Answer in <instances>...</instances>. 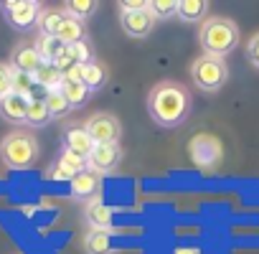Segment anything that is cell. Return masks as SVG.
<instances>
[{
  "label": "cell",
  "instance_id": "cell-1",
  "mask_svg": "<svg viewBox=\"0 0 259 254\" xmlns=\"http://www.w3.org/2000/svg\"><path fill=\"white\" fill-rule=\"evenodd\" d=\"M148 114L158 127H178L191 114V92L181 81H158L148 94Z\"/></svg>",
  "mask_w": 259,
  "mask_h": 254
},
{
  "label": "cell",
  "instance_id": "cell-2",
  "mask_svg": "<svg viewBox=\"0 0 259 254\" xmlns=\"http://www.w3.org/2000/svg\"><path fill=\"white\" fill-rule=\"evenodd\" d=\"M198 44L206 56L224 59L239 46V26L224 16L203 18V23L198 28Z\"/></svg>",
  "mask_w": 259,
  "mask_h": 254
},
{
  "label": "cell",
  "instance_id": "cell-3",
  "mask_svg": "<svg viewBox=\"0 0 259 254\" xmlns=\"http://www.w3.org/2000/svg\"><path fill=\"white\" fill-rule=\"evenodd\" d=\"M36 158H38V143L31 133L16 130V133L6 135L3 143H0V160L13 171L31 168L36 163Z\"/></svg>",
  "mask_w": 259,
  "mask_h": 254
},
{
  "label": "cell",
  "instance_id": "cell-4",
  "mask_svg": "<svg viewBox=\"0 0 259 254\" xmlns=\"http://www.w3.org/2000/svg\"><path fill=\"white\" fill-rule=\"evenodd\" d=\"M191 79L201 92H219L229 79V66L219 56H198L191 64Z\"/></svg>",
  "mask_w": 259,
  "mask_h": 254
},
{
  "label": "cell",
  "instance_id": "cell-5",
  "mask_svg": "<svg viewBox=\"0 0 259 254\" xmlns=\"http://www.w3.org/2000/svg\"><path fill=\"white\" fill-rule=\"evenodd\" d=\"M0 8H3L8 23L18 31H28V28L38 26V18L44 13L41 3H36V0H8Z\"/></svg>",
  "mask_w": 259,
  "mask_h": 254
},
{
  "label": "cell",
  "instance_id": "cell-6",
  "mask_svg": "<svg viewBox=\"0 0 259 254\" xmlns=\"http://www.w3.org/2000/svg\"><path fill=\"white\" fill-rule=\"evenodd\" d=\"M87 135L94 140V145H107V143H119L122 135V124L114 114L109 112H97L84 122Z\"/></svg>",
  "mask_w": 259,
  "mask_h": 254
},
{
  "label": "cell",
  "instance_id": "cell-7",
  "mask_svg": "<svg viewBox=\"0 0 259 254\" xmlns=\"http://www.w3.org/2000/svg\"><path fill=\"white\" fill-rule=\"evenodd\" d=\"M221 143L213 135H196L191 140V160L201 168H213L216 163H221Z\"/></svg>",
  "mask_w": 259,
  "mask_h": 254
},
{
  "label": "cell",
  "instance_id": "cell-8",
  "mask_svg": "<svg viewBox=\"0 0 259 254\" xmlns=\"http://www.w3.org/2000/svg\"><path fill=\"white\" fill-rule=\"evenodd\" d=\"M119 26L130 38H148L155 26V16L150 13V8L138 13H119Z\"/></svg>",
  "mask_w": 259,
  "mask_h": 254
},
{
  "label": "cell",
  "instance_id": "cell-9",
  "mask_svg": "<svg viewBox=\"0 0 259 254\" xmlns=\"http://www.w3.org/2000/svg\"><path fill=\"white\" fill-rule=\"evenodd\" d=\"M122 160V148L119 143H107V145H94L92 155L87 158L89 171L94 173H107L112 168H117V163Z\"/></svg>",
  "mask_w": 259,
  "mask_h": 254
},
{
  "label": "cell",
  "instance_id": "cell-10",
  "mask_svg": "<svg viewBox=\"0 0 259 254\" xmlns=\"http://www.w3.org/2000/svg\"><path fill=\"white\" fill-rule=\"evenodd\" d=\"M41 64H44V59H41L36 44H18L11 54V69L13 71H23V74L33 76Z\"/></svg>",
  "mask_w": 259,
  "mask_h": 254
},
{
  "label": "cell",
  "instance_id": "cell-11",
  "mask_svg": "<svg viewBox=\"0 0 259 254\" xmlns=\"http://www.w3.org/2000/svg\"><path fill=\"white\" fill-rule=\"evenodd\" d=\"M99 188H102V178L99 173L94 171H81L76 173L71 181H69V191L76 201H92L99 196Z\"/></svg>",
  "mask_w": 259,
  "mask_h": 254
},
{
  "label": "cell",
  "instance_id": "cell-12",
  "mask_svg": "<svg viewBox=\"0 0 259 254\" xmlns=\"http://www.w3.org/2000/svg\"><path fill=\"white\" fill-rule=\"evenodd\" d=\"M64 148L71 150V153H76L79 158L87 160V158L92 155V150H94V140L87 135L84 127H79V124H69V127H66V133H64Z\"/></svg>",
  "mask_w": 259,
  "mask_h": 254
},
{
  "label": "cell",
  "instance_id": "cell-13",
  "mask_svg": "<svg viewBox=\"0 0 259 254\" xmlns=\"http://www.w3.org/2000/svg\"><path fill=\"white\" fill-rule=\"evenodd\" d=\"M28 102L26 97L16 94V92H8L6 97H0V114H3L8 122H26V109H28Z\"/></svg>",
  "mask_w": 259,
  "mask_h": 254
},
{
  "label": "cell",
  "instance_id": "cell-14",
  "mask_svg": "<svg viewBox=\"0 0 259 254\" xmlns=\"http://www.w3.org/2000/svg\"><path fill=\"white\" fill-rule=\"evenodd\" d=\"M107 79H109V71H107V66H104L102 61L92 59V61L81 64V84H84L89 92H99V89H104Z\"/></svg>",
  "mask_w": 259,
  "mask_h": 254
},
{
  "label": "cell",
  "instance_id": "cell-15",
  "mask_svg": "<svg viewBox=\"0 0 259 254\" xmlns=\"http://www.w3.org/2000/svg\"><path fill=\"white\" fill-rule=\"evenodd\" d=\"M84 36H87L84 23L76 21V18H71V16H64V21H61V26H59V31H56L54 38H59L64 46H71V44L84 41Z\"/></svg>",
  "mask_w": 259,
  "mask_h": 254
},
{
  "label": "cell",
  "instance_id": "cell-16",
  "mask_svg": "<svg viewBox=\"0 0 259 254\" xmlns=\"http://www.w3.org/2000/svg\"><path fill=\"white\" fill-rule=\"evenodd\" d=\"M33 81L38 84V87H44L46 89V94L49 92H59V87H61V81H64V74L59 71V66L56 64H41L38 66V71L33 74Z\"/></svg>",
  "mask_w": 259,
  "mask_h": 254
},
{
  "label": "cell",
  "instance_id": "cell-17",
  "mask_svg": "<svg viewBox=\"0 0 259 254\" xmlns=\"http://www.w3.org/2000/svg\"><path fill=\"white\" fill-rule=\"evenodd\" d=\"M208 3L206 0H178V18L183 23H196L206 16Z\"/></svg>",
  "mask_w": 259,
  "mask_h": 254
},
{
  "label": "cell",
  "instance_id": "cell-18",
  "mask_svg": "<svg viewBox=\"0 0 259 254\" xmlns=\"http://www.w3.org/2000/svg\"><path fill=\"white\" fill-rule=\"evenodd\" d=\"M59 92L64 94V99L71 104V107H81L89 102V89L81 84V81H71V79H64Z\"/></svg>",
  "mask_w": 259,
  "mask_h": 254
},
{
  "label": "cell",
  "instance_id": "cell-19",
  "mask_svg": "<svg viewBox=\"0 0 259 254\" xmlns=\"http://www.w3.org/2000/svg\"><path fill=\"white\" fill-rule=\"evenodd\" d=\"M51 122V114H49V107L44 99H31L28 102V109H26V124L28 127H46Z\"/></svg>",
  "mask_w": 259,
  "mask_h": 254
},
{
  "label": "cell",
  "instance_id": "cell-20",
  "mask_svg": "<svg viewBox=\"0 0 259 254\" xmlns=\"http://www.w3.org/2000/svg\"><path fill=\"white\" fill-rule=\"evenodd\" d=\"M36 49H38V54H41V59L46 61V64H54L61 54H64V44L59 41V38H54V36H38L36 38Z\"/></svg>",
  "mask_w": 259,
  "mask_h": 254
},
{
  "label": "cell",
  "instance_id": "cell-21",
  "mask_svg": "<svg viewBox=\"0 0 259 254\" xmlns=\"http://www.w3.org/2000/svg\"><path fill=\"white\" fill-rule=\"evenodd\" d=\"M99 8V3H94V0H71V3H64V13L76 18V21H87L94 11Z\"/></svg>",
  "mask_w": 259,
  "mask_h": 254
},
{
  "label": "cell",
  "instance_id": "cell-22",
  "mask_svg": "<svg viewBox=\"0 0 259 254\" xmlns=\"http://www.w3.org/2000/svg\"><path fill=\"white\" fill-rule=\"evenodd\" d=\"M44 102H46V107H49V114H51V119H61V117H66L74 107L64 99V94L61 92H49L46 97H44Z\"/></svg>",
  "mask_w": 259,
  "mask_h": 254
},
{
  "label": "cell",
  "instance_id": "cell-23",
  "mask_svg": "<svg viewBox=\"0 0 259 254\" xmlns=\"http://www.w3.org/2000/svg\"><path fill=\"white\" fill-rule=\"evenodd\" d=\"M64 16H66L64 11H44L41 18H38V33L41 36H56Z\"/></svg>",
  "mask_w": 259,
  "mask_h": 254
},
{
  "label": "cell",
  "instance_id": "cell-24",
  "mask_svg": "<svg viewBox=\"0 0 259 254\" xmlns=\"http://www.w3.org/2000/svg\"><path fill=\"white\" fill-rule=\"evenodd\" d=\"M87 219L94 229H102V226H109L112 224V211L107 206H102L99 201H92V206L87 208Z\"/></svg>",
  "mask_w": 259,
  "mask_h": 254
},
{
  "label": "cell",
  "instance_id": "cell-25",
  "mask_svg": "<svg viewBox=\"0 0 259 254\" xmlns=\"http://www.w3.org/2000/svg\"><path fill=\"white\" fill-rule=\"evenodd\" d=\"M150 13L155 16V21L173 18L178 16V0H150Z\"/></svg>",
  "mask_w": 259,
  "mask_h": 254
},
{
  "label": "cell",
  "instance_id": "cell-26",
  "mask_svg": "<svg viewBox=\"0 0 259 254\" xmlns=\"http://www.w3.org/2000/svg\"><path fill=\"white\" fill-rule=\"evenodd\" d=\"M33 87H36V81H33L31 74L13 71V89H11V92H16V94H21V97H26V99H33Z\"/></svg>",
  "mask_w": 259,
  "mask_h": 254
},
{
  "label": "cell",
  "instance_id": "cell-27",
  "mask_svg": "<svg viewBox=\"0 0 259 254\" xmlns=\"http://www.w3.org/2000/svg\"><path fill=\"white\" fill-rule=\"evenodd\" d=\"M109 249V236L102 229H92L87 234V251L89 254H104Z\"/></svg>",
  "mask_w": 259,
  "mask_h": 254
},
{
  "label": "cell",
  "instance_id": "cell-28",
  "mask_svg": "<svg viewBox=\"0 0 259 254\" xmlns=\"http://www.w3.org/2000/svg\"><path fill=\"white\" fill-rule=\"evenodd\" d=\"M56 163H59L61 168H66V171H69L71 176H76V173H81V171H87V160H84V158H79L76 153H71V150H66V148L61 150V158H59Z\"/></svg>",
  "mask_w": 259,
  "mask_h": 254
},
{
  "label": "cell",
  "instance_id": "cell-29",
  "mask_svg": "<svg viewBox=\"0 0 259 254\" xmlns=\"http://www.w3.org/2000/svg\"><path fill=\"white\" fill-rule=\"evenodd\" d=\"M64 56H66L71 64H87V61H92V51H89V46H87L84 41L66 46V49H64Z\"/></svg>",
  "mask_w": 259,
  "mask_h": 254
},
{
  "label": "cell",
  "instance_id": "cell-30",
  "mask_svg": "<svg viewBox=\"0 0 259 254\" xmlns=\"http://www.w3.org/2000/svg\"><path fill=\"white\" fill-rule=\"evenodd\" d=\"M13 89V69L8 64H0V97H6Z\"/></svg>",
  "mask_w": 259,
  "mask_h": 254
},
{
  "label": "cell",
  "instance_id": "cell-31",
  "mask_svg": "<svg viewBox=\"0 0 259 254\" xmlns=\"http://www.w3.org/2000/svg\"><path fill=\"white\" fill-rule=\"evenodd\" d=\"M117 8H119V13H138V11L150 8V0H122Z\"/></svg>",
  "mask_w": 259,
  "mask_h": 254
},
{
  "label": "cell",
  "instance_id": "cell-32",
  "mask_svg": "<svg viewBox=\"0 0 259 254\" xmlns=\"http://www.w3.org/2000/svg\"><path fill=\"white\" fill-rule=\"evenodd\" d=\"M246 59L254 69H259V33H254L249 41H246Z\"/></svg>",
  "mask_w": 259,
  "mask_h": 254
},
{
  "label": "cell",
  "instance_id": "cell-33",
  "mask_svg": "<svg viewBox=\"0 0 259 254\" xmlns=\"http://www.w3.org/2000/svg\"><path fill=\"white\" fill-rule=\"evenodd\" d=\"M49 178H56V181H71L74 176H71L66 168H61V165L56 163L54 168H49Z\"/></svg>",
  "mask_w": 259,
  "mask_h": 254
}]
</instances>
